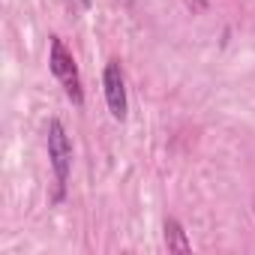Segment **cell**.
Returning a JSON list of instances; mask_svg holds the SVG:
<instances>
[{
  "mask_svg": "<svg viewBox=\"0 0 255 255\" xmlns=\"http://www.w3.org/2000/svg\"><path fill=\"white\" fill-rule=\"evenodd\" d=\"M78 3H81L84 9H90V6H93V0H78Z\"/></svg>",
  "mask_w": 255,
  "mask_h": 255,
  "instance_id": "cell-5",
  "label": "cell"
},
{
  "mask_svg": "<svg viewBox=\"0 0 255 255\" xmlns=\"http://www.w3.org/2000/svg\"><path fill=\"white\" fill-rule=\"evenodd\" d=\"M48 69H51V75L60 81V87H63V93L69 96V102H72L75 108H81V105H84V87H81L78 63H75L72 51L63 45L60 36H51V39H48Z\"/></svg>",
  "mask_w": 255,
  "mask_h": 255,
  "instance_id": "cell-2",
  "label": "cell"
},
{
  "mask_svg": "<svg viewBox=\"0 0 255 255\" xmlns=\"http://www.w3.org/2000/svg\"><path fill=\"white\" fill-rule=\"evenodd\" d=\"M252 216H255V198H252Z\"/></svg>",
  "mask_w": 255,
  "mask_h": 255,
  "instance_id": "cell-6",
  "label": "cell"
},
{
  "mask_svg": "<svg viewBox=\"0 0 255 255\" xmlns=\"http://www.w3.org/2000/svg\"><path fill=\"white\" fill-rule=\"evenodd\" d=\"M162 240H165V249H168V252H192V243H189L183 225H180L174 216H168V219L162 222Z\"/></svg>",
  "mask_w": 255,
  "mask_h": 255,
  "instance_id": "cell-4",
  "label": "cell"
},
{
  "mask_svg": "<svg viewBox=\"0 0 255 255\" xmlns=\"http://www.w3.org/2000/svg\"><path fill=\"white\" fill-rule=\"evenodd\" d=\"M102 93H105V105H108V114L123 123L129 117V93H126V75H123V66L120 60H108L105 69H102Z\"/></svg>",
  "mask_w": 255,
  "mask_h": 255,
  "instance_id": "cell-3",
  "label": "cell"
},
{
  "mask_svg": "<svg viewBox=\"0 0 255 255\" xmlns=\"http://www.w3.org/2000/svg\"><path fill=\"white\" fill-rule=\"evenodd\" d=\"M45 147H48V165L54 171V198L63 201L66 198V183H69V174H72V141H69V132L66 126L51 117L48 126H45Z\"/></svg>",
  "mask_w": 255,
  "mask_h": 255,
  "instance_id": "cell-1",
  "label": "cell"
}]
</instances>
